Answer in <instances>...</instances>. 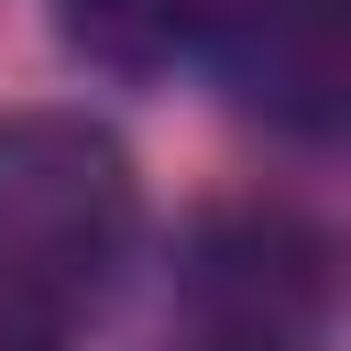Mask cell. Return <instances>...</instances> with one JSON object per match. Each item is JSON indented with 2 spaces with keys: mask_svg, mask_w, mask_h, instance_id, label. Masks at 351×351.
Listing matches in <instances>:
<instances>
[{
  "mask_svg": "<svg viewBox=\"0 0 351 351\" xmlns=\"http://www.w3.org/2000/svg\"><path fill=\"white\" fill-rule=\"evenodd\" d=\"M143 252V165L99 110H0V318L77 329Z\"/></svg>",
  "mask_w": 351,
  "mask_h": 351,
  "instance_id": "6da1fadb",
  "label": "cell"
},
{
  "mask_svg": "<svg viewBox=\"0 0 351 351\" xmlns=\"http://www.w3.org/2000/svg\"><path fill=\"white\" fill-rule=\"evenodd\" d=\"M197 55L241 121L351 165V0H208Z\"/></svg>",
  "mask_w": 351,
  "mask_h": 351,
  "instance_id": "7a4b0ae2",
  "label": "cell"
},
{
  "mask_svg": "<svg viewBox=\"0 0 351 351\" xmlns=\"http://www.w3.org/2000/svg\"><path fill=\"white\" fill-rule=\"evenodd\" d=\"M329 252L274 208H219L186 241V307L165 351H318Z\"/></svg>",
  "mask_w": 351,
  "mask_h": 351,
  "instance_id": "3957f363",
  "label": "cell"
},
{
  "mask_svg": "<svg viewBox=\"0 0 351 351\" xmlns=\"http://www.w3.org/2000/svg\"><path fill=\"white\" fill-rule=\"evenodd\" d=\"M208 33V0H55V44L99 77H165Z\"/></svg>",
  "mask_w": 351,
  "mask_h": 351,
  "instance_id": "277c9868",
  "label": "cell"
},
{
  "mask_svg": "<svg viewBox=\"0 0 351 351\" xmlns=\"http://www.w3.org/2000/svg\"><path fill=\"white\" fill-rule=\"evenodd\" d=\"M0 351H66V340H55V329H11V318H0Z\"/></svg>",
  "mask_w": 351,
  "mask_h": 351,
  "instance_id": "5b68a950",
  "label": "cell"
}]
</instances>
